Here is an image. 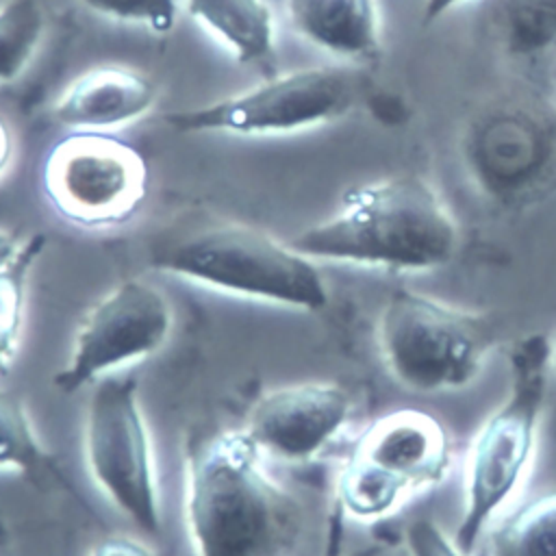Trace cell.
<instances>
[{
    "label": "cell",
    "mask_w": 556,
    "mask_h": 556,
    "mask_svg": "<svg viewBox=\"0 0 556 556\" xmlns=\"http://www.w3.org/2000/svg\"><path fill=\"white\" fill-rule=\"evenodd\" d=\"M460 159L491 200L519 206L556 180V104L530 89L480 102L460 130Z\"/></svg>",
    "instance_id": "6"
},
{
    "label": "cell",
    "mask_w": 556,
    "mask_h": 556,
    "mask_svg": "<svg viewBox=\"0 0 556 556\" xmlns=\"http://www.w3.org/2000/svg\"><path fill=\"white\" fill-rule=\"evenodd\" d=\"M486 556H556V489L491 523Z\"/></svg>",
    "instance_id": "17"
},
{
    "label": "cell",
    "mask_w": 556,
    "mask_h": 556,
    "mask_svg": "<svg viewBox=\"0 0 556 556\" xmlns=\"http://www.w3.org/2000/svg\"><path fill=\"white\" fill-rule=\"evenodd\" d=\"M22 248H24V243H17L13 235L0 230V269L9 267L20 256Z\"/></svg>",
    "instance_id": "23"
},
{
    "label": "cell",
    "mask_w": 556,
    "mask_h": 556,
    "mask_svg": "<svg viewBox=\"0 0 556 556\" xmlns=\"http://www.w3.org/2000/svg\"><path fill=\"white\" fill-rule=\"evenodd\" d=\"M152 265L222 291L304 311L324 308L328 302L317 265L252 226L200 228L156 250Z\"/></svg>",
    "instance_id": "4"
},
{
    "label": "cell",
    "mask_w": 556,
    "mask_h": 556,
    "mask_svg": "<svg viewBox=\"0 0 556 556\" xmlns=\"http://www.w3.org/2000/svg\"><path fill=\"white\" fill-rule=\"evenodd\" d=\"M549 369H552V374H556V341L549 348Z\"/></svg>",
    "instance_id": "26"
},
{
    "label": "cell",
    "mask_w": 556,
    "mask_h": 556,
    "mask_svg": "<svg viewBox=\"0 0 556 556\" xmlns=\"http://www.w3.org/2000/svg\"><path fill=\"white\" fill-rule=\"evenodd\" d=\"M156 85L128 67H96L78 76L52 104V117L78 130L119 126L146 115Z\"/></svg>",
    "instance_id": "13"
},
{
    "label": "cell",
    "mask_w": 556,
    "mask_h": 556,
    "mask_svg": "<svg viewBox=\"0 0 556 556\" xmlns=\"http://www.w3.org/2000/svg\"><path fill=\"white\" fill-rule=\"evenodd\" d=\"M350 395L330 382H302L265 393L250 410L245 434L282 460L321 452L350 417Z\"/></svg>",
    "instance_id": "12"
},
{
    "label": "cell",
    "mask_w": 556,
    "mask_h": 556,
    "mask_svg": "<svg viewBox=\"0 0 556 556\" xmlns=\"http://www.w3.org/2000/svg\"><path fill=\"white\" fill-rule=\"evenodd\" d=\"M85 456L96 484L143 532L163 528L148 426L135 378L104 376L85 415Z\"/></svg>",
    "instance_id": "9"
},
{
    "label": "cell",
    "mask_w": 556,
    "mask_h": 556,
    "mask_svg": "<svg viewBox=\"0 0 556 556\" xmlns=\"http://www.w3.org/2000/svg\"><path fill=\"white\" fill-rule=\"evenodd\" d=\"M91 11L115 17L122 22H135L152 28L154 33H167L176 20V0H80Z\"/></svg>",
    "instance_id": "21"
},
{
    "label": "cell",
    "mask_w": 556,
    "mask_h": 556,
    "mask_svg": "<svg viewBox=\"0 0 556 556\" xmlns=\"http://www.w3.org/2000/svg\"><path fill=\"white\" fill-rule=\"evenodd\" d=\"M552 85H554V87H552V91H554V93H552V100H554V104H556V61H554V72H552Z\"/></svg>",
    "instance_id": "27"
},
{
    "label": "cell",
    "mask_w": 556,
    "mask_h": 556,
    "mask_svg": "<svg viewBox=\"0 0 556 556\" xmlns=\"http://www.w3.org/2000/svg\"><path fill=\"white\" fill-rule=\"evenodd\" d=\"M11 152H13V141H11V130L7 126V122L0 117V174L4 172V167L11 161Z\"/></svg>",
    "instance_id": "25"
},
{
    "label": "cell",
    "mask_w": 556,
    "mask_h": 556,
    "mask_svg": "<svg viewBox=\"0 0 556 556\" xmlns=\"http://www.w3.org/2000/svg\"><path fill=\"white\" fill-rule=\"evenodd\" d=\"M172 306L152 282L130 278L98 300L76 328L67 363L54 374L59 391L72 393L115 367L154 354L169 337Z\"/></svg>",
    "instance_id": "11"
},
{
    "label": "cell",
    "mask_w": 556,
    "mask_h": 556,
    "mask_svg": "<svg viewBox=\"0 0 556 556\" xmlns=\"http://www.w3.org/2000/svg\"><path fill=\"white\" fill-rule=\"evenodd\" d=\"M46 13L39 0H9L0 7V83L17 78L41 43Z\"/></svg>",
    "instance_id": "19"
},
{
    "label": "cell",
    "mask_w": 556,
    "mask_h": 556,
    "mask_svg": "<svg viewBox=\"0 0 556 556\" xmlns=\"http://www.w3.org/2000/svg\"><path fill=\"white\" fill-rule=\"evenodd\" d=\"M91 556H152V552L139 541H132L126 536H113V539L100 541L93 547Z\"/></svg>",
    "instance_id": "22"
},
{
    "label": "cell",
    "mask_w": 556,
    "mask_h": 556,
    "mask_svg": "<svg viewBox=\"0 0 556 556\" xmlns=\"http://www.w3.org/2000/svg\"><path fill=\"white\" fill-rule=\"evenodd\" d=\"M187 11L237 61L267 63L274 56V15L265 0H187Z\"/></svg>",
    "instance_id": "15"
},
{
    "label": "cell",
    "mask_w": 556,
    "mask_h": 556,
    "mask_svg": "<svg viewBox=\"0 0 556 556\" xmlns=\"http://www.w3.org/2000/svg\"><path fill=\"white\" fill-rule=\"evenodd\" d=\"M452 465L447 430L428 413L404 408L374 421L337 476L348 517L376 521L408 497L445 480Z\"/></svg>",
    "instance_id": "7"
},
{
    "label": "cell",
    "mask_w": 556,
    "mask_h": 556,
    "mask_svg": "<svg viewBox=\"0 0 556 556\" xmlns=\"http://www.w3.org/2000/svg\"><path fill=\"white\" fill-rule=\"evenodd\" d=\"M549 348V339L539 332L508 348V391L467 452L463 513L452 534L465 556H471L478 539L528 471L547 400Z\"/></svg>",
    "instance_id": "3"
},
{
    "label": "cell",
    "mask_w": 556,
    "mask_h": 556,
    "mask_svg": "<svg viewBox=\"0 0 556 556\" xmlns=\"http://www.w3.org/2000/svg\"><path fill=\"white\" fill-rule=\"evenodd\" d=\"M493 41L513 59L556 50V0H484Z\"/></svg>",
    "instance_id": "16"
},
{
    "label": "cell",
    "mask_w": 556,
    "mask_h": 556,
    "mask_svg": "<svg viewBox=\"0 0 556 556\" xmlns=\"http://www.w3.org/2000/svg\"><path fill=\"white\" fill-rule=\"evenodd\" d=\"M289 245L308 258L428 271L456 256L458 226L428 180L395 174L348 191L328 219Z\"/></svg>",
    "instance_id": "1"
},
{
    "label": "cell",
    "mask_w": 556,
    "mask_h": 556,
    "mask_svg": "<svg viewBox=\"0 0 556 556\" xmlns=\"http://www.w3.org/2000/svg\"><path fill=\"white\" fill-rule=\"evenodd\" d=\"M185 515L198 556H285L302 526L300 504L263 469L245 430L193 454Z\"/></svg>",
    "instance_id": "2"
},
{
    "label": "cell",
    "mask_w": 556,
    "mask_h": 556,
    "mask_svg": "<svg viewBox=\"0 0 556 556\" xmlns=\"http://www.w3.org/2000/svg\"><path fill=\"white\" fill-rule=\"evenodd\" d=\"M363 89L365 76L356 67H306L204 106L169 111L163 122L180 132H293L343 117L358 104Z\"/></svg>",
    "instance_id": "8"
},
{
    "label": "cell",
    "mask_w": 556,
    "mask_h": 556,
    "mask_svg": "<svg viewBox=\"0 0 556 556\" xmlns=\"http://www.w3.org/2000/svg\"><path fill=\"white\" fill-rule=\"evenodd\" d=\"M460 2H465V0H426V4H424V24L437 22L443 13H447L450 9H454Z\"/></svg>",
    "instance_id": "24"
},
{
    "label": "cell",
    "mask_w": 556,
    "mask_h": 556,
    "mask_svg": "<svg viewBox=\"0 0 556 556\" xmlns=\"http://www.w3.org/2000/svg\"><path fill=\"white\" fill-rule=\"evenodd\" d=\"M43 245L46 239L35 235L24 243L20 256L9 267L0 269V374L11 367L15 356L24 313L26 278Z\"/></svg>",
    "instance_id": "20"
},
{
    "label": "cell",
    "mask_w": 556,
    "mask_h": 556,
    "mask_svg": "<svg viewBox=\"0 0 556 556\" xmlns=\"http://www.w3.org/2000/svg\"><path fill=\"white\" fill-rule=\"evenodd\" d=\"M495 345L484 315L413 289H395L378 319V348L389 374L415 393L471 384Z\"/></svg>",
    "instance_id": "5"
},
{
    "label": "cell",
    "mask_w": 556,
    "mask_h": 556,
    "mask_svg": "<svg viewBox=\"0 0 556 556\" xmlns=\"http://www.w3.org/2000/svg\"><path fill=\"white\" fill-rule=\"evenodd\" d=\"M287 11L304 39L339 59L367 63L380 54L376 0H287Z\"/></svg>",
    "instance_id": "14"
},
{
    "label": "cell",
    "mask_w": 556,
    "mask_h": 556,
    "mask_svg": "<svg viewBox=\"0 0 556 556\" xmlns=\"http://www.w3.org/2000/svg\"><path fill=\"white\" fill-rule=\"evenodd\" d=\"M9 467L35 480L52 473V458L39 443L24 404L0 391V469Z\"/></svg>",
    "instance_id": "18"
},
{
    "label": "cell",
    "mask_w": 556,
    "mask_h": 556,
    "mask_svg": "<svg viewBox=\"0 0 556 556\" xmlns=\"http://www.w3.org/2000/svg\"><path fill=\"white\" fill-rule=\"evenodd\" d=\"M41 182L65 219L106 228L137 213L146 198L148 167L132 146L98 130H78L48 150Z\"/></svg>",
    "instance_id": "10"
}]
</instances>
